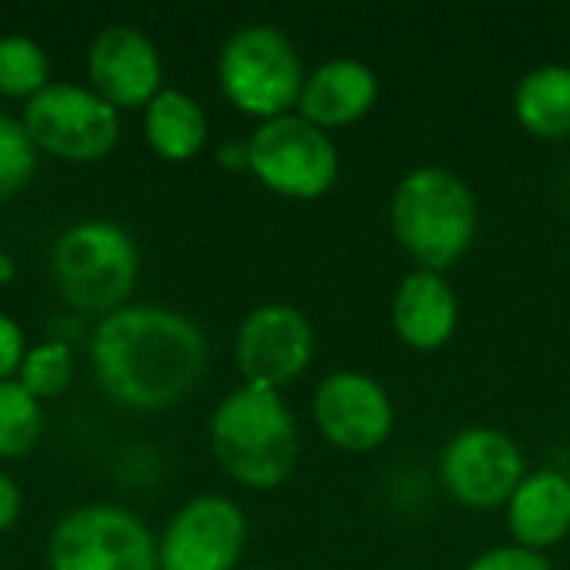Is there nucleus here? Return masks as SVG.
Returning a JSON list of instances; mask_svg holds the SVG:
<instances>
[{
  "label": "nucleus",
  "instance_id": "20e7f679",
  "mask_svg": "<svg viewBox=\"0 0 570 570\" xmlns=\"http://www.w3.org/2000/svg\"><path fill=\"white\" fill-rule=\"evenodd\" d=\"M50 277L67 307L107 317L124 307L137 287V240L114 220H77L53 240Z\"/></svg>",
  "mask_w": 570,
  "mask_h": 570
},
{
  "label": "nucleus",
  "instance_id": "6e6552de",
  "mask_svg": "<svg viewBox=\"0 0 570 570\" xmlns=\"http://www.w3.org/2000/svg\"><path fill=\"white\" fill-rule=\"evenodd\" d=\"M20 124L37 150L67 164L104 160L120 137V110H114L94 87L70 80H50L30 97Z\"/></svg>",
  "mask_w": 570,
  "mask_h": 570
},
{
  "label": "nucleus",
  "instance_id": "393cba45",
  "mask_svg": "<svg viewBox=\"0 0 570 570\" xmlns=\"http://www.w3.org/2000/svg\"><path fill=\"white\" fill-rule=\"evenodd\" d=\"M20 511H23V494H20V488H17V481H13L10 474L0 471V534L10 531V528L17 524Z\"/></svg>",
  "mask_w": 570,
  "mask_h": 570
},
{
  "label": "nucleus",
  "instance_id": "dca6fc26",
  "mask_svg": "<svg viewBox=\"0 0 570 570\" xmlns=\"http://www.w3.org/2000/svg\"><path fill=\"white\" fill-rule=\"evenodd\" d=\"M511 544L528 551H551L570 534V478L561 471H528V478L511 494L508 508Z\"/></svg>",
  "mask_w": 570,
  "mask_h": 570
},
{
  "label": "nucleus",
  "instance_id": "4be33fe9",
  "mask_svg": "<svg viewBox=\"0 0 570 570\" xmlns=\"http://www.w3.org/2000/svg\"><path fill=\"white\" fill-rule=\"evenodd\" d=\"M40 150L17 117L0 114V204L13 200L37 174Z\"/></svg>",
  "mask_w": 570,
  "mask_h": 570
},
{
  "label": "nucleus",
  "instance_id": "cd10ccee",
  "mask_svg": "<svg viewBox=\"0 0 570 570\" xmlns=\"http://www.w3.org/2000/svg\"><path fill=\"white\" fill-rule=\"evenodd\" d=\"M250 570H274V568H250Z\"/></svg>",
  "mask_w": 570,
  "mask_h": 570
},
{
  "label": "nucleus",
  "instance_id": "423d86ee",
  "mask_svg": "<svg viewBox=\"0 0 570 570\" xmlns=\"http://www.w3.org/2000/svg\"><path fill=\"white\" fill-rule=\"evenodd\" d=\"M47 570H160L157 538L130 508L80 504L50 531Z\"/></svg>",
  "mask_w": 570,
  "mask_h": 570
},
{
  "label": "nucleus",
  "instance_id": "a211bd4d",
  "mask_svg": "<svg viewBox=\"0 0 570 570\" xmlns=\"http://www.w3.org/2000/svg\"><path fill=\"white\" fill-rule=\"evenodd\" d=\"M514 117L538 140H570V63H541L514 87Z\"/></svg>",
  "mask_w": 570,
  "mask_h": 570
},
{
  "label": "nucleus",
  "instance_id": "5701e85b",
  "mask_svg": "<svg viewBox=\"0 0 570 570\" xmlns=\"http://www.w3.org/2000/svg\"><path fill=\"white\" fill-rule=\"evenodd\" d=\"M464 570H551V561L538 551H528L518 544H501V548L478 554Z\"/></svg>",
  "mask_w": 570,
  "mask_h": 570
},
{
  "label": "nucleus",
  "instance_id": "f257e3e1",
  "mask_svg": "<svg viewBox=\"0 0 570 570\" xmlns=\"http://www.w3.org/2000/svg\"><path fill=\"white\" fill-rule=\"evenodd\" d=\"M97 387L127 411H167L207 374L210 347L194 317L160 304H124L87 337Z\"/></svg>",
  "mask_w": 570,
  "mask_h": 570
},
{
  "label": "nucleus",
  "instance_id": "412c9836",
  "mask_svg": "<svg viewBox=\"0 0 570 570\" xmlns=\"http://www.w3.org/2000/svg\"><path fill=\"white\" fill-rule=\"evenodd\" d=\"M77 377V357H73V347L63 344V341H40L33 347H27V357L20 364V374L17 381L43 404V401H53L60 397Z\"/></svg>",
  "mask_w": 570,
  "mask_h": 570
},
{
  "label": "nucleus",
  "instance_id": "2eb2a0df",
  "mask_svg": "<svg viewBox=\"0 0 570 570\" xmlns=\"http://www.w3.org/2000/svg\"><path fill=\"white\" fill-rule=\"evenodd\" d=\"M381 97V77L357 57H331L317 63L301 90L297 114L321 130H337L364 120Z\"/></svg>",
  "mask_w": 570,
  "mask_h": 570
},
{
  "label": "nucleus",
  "instance_id": "bb28decb",
  "mask_svg": "<svg viewBox=\"0 0 570 570\" xmlns=\"http://www.w3.org/2000/svg\"><path fill=\"white\" fill-rule=\"evenodd\" d=\"M13 277H17V264H13V257L7 250H0V287L10 284Z\"/></svg>",
  "mask_w": 570,
  "mask_h": 570
},
{
  "label": "nucleus",
  "instance_id": "b1692460",
  "mask_svg": "<svg viewBox=\"0 0 570 570\" xmlns=\"http://www.w3.org/2000/svg\"><path fill=\"white\" fill-rule=\"evenodd\" d=\"M27 357V337L23 327L0 311V381H13L20 374V364Z\"/></svg>",
  "mask_w": 570,
  "mask_h": 570
},
{
  "label": "nucleus",
  "instance_id": "9d476101",
  "mask_svg": "<svg viewBox=\"0 0 570 570\" xmlns=\"http://www.w3.org/2000/svg\"><path fill=\"white\" fill-rule=\"evenodd\" d=\"M321 438L344 454H371L394 434L391 391L367 371H334L314 387L311 404Z\"/></svg>",
  "mask_w": 570,
  "mask_h": 570
},
{
  "label": "nucleus",
  "instance_id": "1a4fd4ad",
  "mask_svg": "<svg viewBox=\"0 0 570 570\" xmlns=\"http://www.w3.org/2000/svg\"><path fill=\"white\" fill-rule=\"evenodd\" d=\"M524 478V454L501 428H464L441 451V484L468 511L508 508Z\"/></svg>",
  "mask_w": 570,
  "mask_h": 570
},
{
  "label": "nucleus",
  "instance_id": "9b49d317",
  "mask_svg": "<svg viewBox=\"0 0 570 570\" xmlns=\"http://www.w3.org/2000/svg\"><path fill=\"white\" fill-rule=\"evenodd\" d=\"M314 347L317 337L304 311L291 304H261L237 327L234 364L244 384L284 391L311 367Z\"/></svg>",
  "mask_w": 570,
  "mask_h": 570
},
{
  "label": "nucleus",
  "instance_id": "7ed1b4c3",
  "mask_svg": "<svg viewBox=\"0 0 570 570\" xmlns=\"http://www.w3.org/2000/svg\"><path fill=\"white\" fill-rule=\"evenodd\" d=\"M387 220L397 247L417 267L444 274L474 247L481 207L461 174L421 164L394 184Z\"/></svg>",
  "mask_w": 570,
  "mask_h": 570
},
{
  "label": "nucleus",
  "instance_id": "a878e982",
  "mask_svg": "<svg viewBox=\"0 0 570 570\" xmlns=\"http://www.w3.org/2000/svg\"><path fill=\"white\" fill-rule=\"evenodd\" d=\"M217 164L224 170H250V144L247 140H224L217 147Z\"/></svg>",
  "mask_w": 570,
  "mask_h": 570
},
{
  "label": "nucleus",
  "instance_id": "f03ea898",
  "mask_svg": "<svg viewBox=\"0 0 570 570\" xmlns=\"http://www.w3.org/2000/svg\"><path fill=\"white\" fill-rule=\"evenodd\" d=\"M210 451L220 471L250 491L281 488L301 458V428L281 391L240 384L210 414Z\"/></svg>",
  "mask_w": 570,
  "mask_h": 570
},
{
  "label": "nucleus",
  "instance_id": "f3484780",
  "mask_svg": "<svg viewBox=\"0 0 570 570\" xmlns=\"http://www.w3.org/2000/svg\"><path fill=\"white\" fill-rule=\"evenodd\" d=\"M210 137V124L197 97L177 87H164L147 107H144V140L147 147L170 160L184 164L194 160Z\"/></svg>",
  "mask_w": 570,
  "mask_h": 570
},
{
  "label": "nucleus",
  "instance_id": "39448f33",
  "mask_svg": "<svg viewBox=\"0 0 570 570\" xmlns=\"http://www.w3.org/2000/svg\"><path fill=\"white\" fill-rule=\"evenodd\" d=\"M217 80L234 110L264 124L297 110L307 73L301 50L281 27L247 23L224 40Z\"/></svg>",
  "mask_w": 570,
  "mask_h": 570
},
{
  "label": "nucleus",
  "instance_id": "4468645a",
  "mask_svg": "<svg viewBox=\"0 0 570 570\" xmlns=\"http://www.w3.org/2000/svg\"><path fill=\"white\" fill-rule=\"evenodd\" d=\"M461 324V301L454 284L438 271H411L391 297V327L397 341L417 354L448 347Z\"/></svg>",
  "mask_w": 570,
  "mask_h": 570
},
{
  "label": "nucleus",
  "instance_id": "6ab92c4d",
  "mask_svg": "<svg viewBox=\"0 0 570 570\" xmlns=\"http://www.w3.org/2000/svg\"><path fill=\"white\" fill-rule=\"evenodd\" d=\"M43 431V404L13 377L0 381V461L27 458Z\"/></svg>",
  "mask_w": 570,
  "mask_h": 570
},
{
  "label": "nucleus",
  "instance_id": "ddd939ff",
  "mask_svg": "<svg viewBox=\"0 0 570 570\" xmlns=\"http://www.w3.org/2000/svg\"><path fill=\"white\" fill-rule=\"evenodd\" d=\"M87 77L114 110H144L164 90V60L140 27L110 23L90 40Z\"/></svg>",
  "mask_w": 570,
  "mask_h": 570
},
{
  "label": "nucleus",
  "instance_id": "f8f14e48",
  "mask_svg": "<svg viewBox=\"0 0 570 570\" xmlns=\"http://www.w3.org/2000/svg\"><path fill=\"white\" fill-rule=\"evenodd\" d=\"M247 531V514L230 498H190L157 538L160 570H234L244 558Z\"/></svg>",
  "mask_w": 570,
  "mask_h": 570
},
{
  "label": "nucleus",
  "instance_id": "aec40b11",
  "mask_svg": "<svg viewBox=\"0 0 570 570\" xmlns=\"http://www.w3.org/2000/svg\"><path fill=\"white\" fill-rule=\"evenodd\" d=\"M50 83V57L27 33L0 37V94L13 100H30Z\"/></svg>",
  "mask_w": 570,
  "mask_h": 570
},
{
  "label": "nucleus",
  "instance_id": "0eeeda50",
  "mask_svg": "<svg viewBox=\"0 0 570 570\" xmlns=\"http://www.w3.org/2000/svg\"><path fill=\"white\" fill-rule=\"evenodd\" d=\"M247 144L250 174L277 197L321 200L337 184L341 154L334 137L304 120L297 110L257 124Z\"/></svg>",
  "mask_w": 570,
  "mask_h": 570
}]
</instances>
